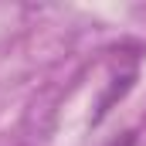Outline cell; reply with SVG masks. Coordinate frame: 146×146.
<instances>
[]
</instances>
